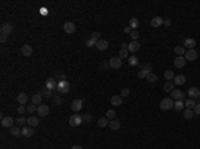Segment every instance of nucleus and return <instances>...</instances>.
<instances>
[{
  "label": "nucleus",
  "mask_w": 200,
  "mask_h": 149,
  "mask_svg": "<svg viewBox=\"0 0 200 149\" xmlns=\"http://www.w3.org/2000/svg\"><path fill=\"white\" fill-rule=\"evenodd\" d=\"M71 89V84L68 83L67 80L63 81H58V92L60 95H64V93H68Z\"/></svg>",
  "instance_id": "nucleus-1"
},
{
  "label": "nucleus",
  "mask_w": 200,
  "mask_h": 149,
  "mask_svg": "<svg viewBox=\"0 0 200 149\" xmlns=\"http://www.w3.org/2000/svg\"><path fill=\"white\" fill-rule=\"evenodd\" d=\"M174 108V100L172 97H165L160 101V109L163 111H169V109Z\"/></svg>",
  "instance_id": "nucleus-2"
},
{
  "label": "nucleus",
  "mask_w": 200,
  "mask_h": 149,
  "mask_svg": "<svg viewBox=\"0 0 200 149\" xmlns=\"http://www.w3.org/2000/svg\"><path fill=\"white\" fill-rule=\"evenodd\" d=\"M68 123H70L71 126H79L83 124V116L78 115V113H75V115H72L70 117V120H68Z\"/></svg>",
  "instance_id": "nucleus-3"
},
{
  "label": "nucleus",
  "mask_w": 200,
  "mask_h": 149,
  "mask_svg": "<svg viewBox=\"0 0 200 149\" xmlns=\"http://www.w3.org/2000/svg\"><path fill=\"white\" fill-rule=\"evenodd\" d=\"M110 67L113 69H119L120 67H122V59L119 57V56H113V57L110 59Z\"/></svg>",
  "instance_id": "nucleus-4"
},
{
  "label": "nucleus",
  "mask_w": 200,
  "mask_h": 149,
  "mask_svg": "<svg viewBox=\"0 0 200 149\" xmlns=\"http://www.w3.org/2000/svg\"><path fill=\"white\" fill-rule=\"evenodd\" d=\"M38 113L40 117H47L49 115V106L47 104H40L38 106Z\"/></svg>",
  "instance_id": "nucleus-5"
},
{
  "label": "nucleus",
  "mask_w": 200,
  "mask_h": 149,
  "mask_svg": "<svg viewBox=\"0 0 200 149\" xmlns=\"http://www.w3.org/2000/svg\"><path fill=\"white\" fill-rule=\"evenodd\" d=\"M197 52L195 51V49H188V51L184 53V59H186L187 61H195L197 59Z\"/></svg>",
  "instance_id": "nucleus-6"
},
{
  "label": "nucleus",
  "mask_w": 200,
  "mask_h": 149,
  "mask_svg": "<svg viewBox=\"0 0 200 149\" xmlns=\"http://www.w3.org/2000/svg\"><path fill=\"white\" fill-rule=\"evenodd\" d=\"M46 88L49 89V91H58V81H56L53 77L47 79V81H46Z\"/></svg>",
  "instance_id": "nucleus-7"
},
{
  "label": "nucleus",
  "mask_w": 200,
  "mask_h": 149,
  "mask_svg": "<svg viewBox=\"0 0 200 149\" xmlns=\"http://www.w3.org/2000/svg\"><path fill=\"white\" fill-rule=\"evenodd\" d=\"M81 106H83V100H81V99H76V100H73L72 103H71V109H72L73 112H76V113L81 109Z\"/></svg>",
  "instance_id": "nucleus-8"
},
{
  "label": "nucleus",
  "mask_w": 200,
  "mask_h": 149,
  "mask_svg": "<svg viewBox=\"0 0 200 149\" xmlns=\"http://www.w3.org/2000/svg\"><path fill=\"white\" fill-rule=\"evenodd\" d=\"M14 123H15V120L11 116H4V117L1 118V125H3L4 128H11V126H14Z\"/></svg>",
  "instance_id": "nucleus-9"
},
{
  "label": "nucleus",
  "mask_w": 200,
  "mask_h": 149,
  "mask_svg": "<svg viewBox=\"0 0 200 149\" xmlns=\"http://www.w3.org/2000/svg\"><path fill=\"white\" fill-rule=\"evenodd\" d=\"M0 31H1V33H4V35H11L12 32H14V27L11 26L9 23H3L1 24V28H0Z\"/></svg>",
  "instance_id": "nucleus-10"
},
{
  "label": "nucleus",
  "mask_w": 200,
  "mask_h": 149,
  "mask_svg": "<svg viewBox=\"0 0 200 149\" xmlns=\"http://www.w3.org/2000/svg\"><path fill=\"white\" fill-rule=\"evenodd\" d=\"M63 29H64L65 33H73V32L76 31V27H75V24H73L72 21H67V23H64Z\"/></svg>",
  "instance_id": "nucleus-11"
},
{
  "label": "nucleus",
  "mask_w": 200,
  "mask_h": 149,
  "mask_svg": "<svg viewBox=\"0 0 200 149\" xmlns=\"http://www.w3.org/2000/svg\"><path fill=\"white\" fill-rule=\"evenodd\" d=\"M21 133H23V137L29 138V137H32V136H33L35 131H33V128H32V126H24V128H21Z\"/></svg>",
  "instance_id": "nucleus-12"
},
{
  "label": "nucleus",
  "mask_w": 200,
  "mask_h": 149,
  "mask_svg": "<svg viewBox=\"0 0 200 149\" xmlns=\"http://www.w3.org/2000/svg\"><path fill=\"white\" fill-rule=\"evenodd\" d=\"M139 49H140L139 41H131V43L128 44V52H131V53H136Z\"/></svg>",
  "instance_id": "nucleus-13"
},
{
  "label": "nucleus",
  "mask_w": 200,
  "mask_h": 149,
  "mask_svg": "<svg viewBox=\"0 0 200 149\" xmlns=\"http://www.w3.org/2000/svg\"><path fill=\"white\" fill-rule=\"evenodd\" d=\"M188 96L192 99H199L200 97V89L197 87H191L188 89Z\"/></svg>",
  "instance_id": "nucleus-14"
},
{
  "label": "nucleus",
  "mask_w": 200,
  "mask_h": 149,
  "mask_svg": "<svg viewBox=\"0 0 200 149\" xmlns=\"http://www.w3.org/2000/svg\"><path fill=\"white\" fill-rule=\"evenodd\" d=\"M186 59H184V56H176V59L174 60V65L176 67V68H183V67L186 65Z\"/></svg>",
  "instance_id": "nucleus-15"
},
{
  "label": "nucleus",
  "mask_w": 200,
  "mask_h": 149,
  "mask_svg": "<svg viewBox=\"0 0 200 149\" xmlns=\"http://www.w3.org/2000/svg\"><path fill=\"white\" fill-rule=\"evenodd\" d=\"M196 40L195 39H186L184 40V44H183V47L184 48H188V49H195V47H196Z\"/></svg>",
  "instance_id": "nucleus-16"
},
{
  "label": "nucleus",
  "mask_w": 200,
  "mask_h": 149,
  "mask_svg": "<svg viewBox=\"0 0 200 149\" xmlns=\"http://www.w3.org/2000/svg\"><path fill=\"white\" fill-rule=\"evenodd\" d=\"M95 47L99 49V51H105V49H108V41L100 39L99 41H96V45Z\"/></svg>",
  "instance_id": "nucleus-17"
},
{
  "label": "nucleus",
  "mask_w": 200,
  "mask_h": 149,
  "mask_svg": "<svg viewBox=\"0 0 200 149\" xmlns=\"http://www.w3.org/2000/svg\"><path fill=\"white\" fill-rule=\"evenodd\" d=\"M174 84L175 85H184L186 84V76L184 74H176L174 79Z\"/></svg>",
  "instance_id": "nucleus-18"
},
{
  "label": "nucleus",
  "mask_w": 200,
  "mask_h": 149,
  "mask_svg": "<svg viewBox=\"0 0 200 149\" xmlns=\"http://www.w3.org/2000/svg\"><path fill=\"white\" fill-rule=\"evenodd\" d=\"M163 24H164V19H162L160 16H155L154 19L151 20V26L155 27V28H157V27L163 26Z\"/></svg>",
  "instance_id": "nucleus-19"
},
{
  "label": "nucleus",
  "mask_w": 200,
  "mask_h": 149,
  "mask_svg": "<svg viewBox=\"0 0 200 149\" xmlns=\"http://www.w3.org/2000/svg\"><path fill=\"white\" fill-rule=\"evenodd\" d=\"M32 47L28 45V44H26V45L21 47V53H23V56H26V57H29V56H32Z\"/></svg>",
  "instance_id": "nucleus-20"
},
{
  "label": "nucleus",
  "mask_w": 200,
  "mask_h": 149,
  "mask_svg": "<svg viewBox=\"0 0 200 149\" xmlns=\"http://www.w3.org/2000/svg\"><path fill=\"white\" fill-rule=\"evenodd\" d=\"M9 133H11L14 137H20V136H23L21 129L19 128V126H11V128H9Z\"/></svg>",
  "instance_id": "nucleus-21"
},
{
  "label": "nucleus",
  "mask_w": 200,
  "mask_h": 149,
  "mask_svg": "<svg viewBox=\"0 0 200 149\" xmlns=\"http://www.w3.org/2000/svg\"><path fill=\"white\" fill-rule=\"evenodd\" d=\"M27 124H28V126H32V128H35V126L39 125V118L35 117V116H29V117L27 118Z\"/></svg>",
  "instance_id": "nucleus-22"
},
{
  "label": "nucleus",
  "mask_w": 200,
  "mask_h": 149,
  "mask_svg": "<svg viewBox=\"0 0 200 149\" xmlns=\"http://www.w3.org/2000/svg\"><path fill=\"white\" fill-rule=\"evenodd\" d=\"M108 126H110L112 131H119L120 129V126H122V124H120V121L119 120H111L110 121V124H108Z\"/></svg>",
  "instance_id": "nucleus-23"
},
{
  "label": "nucleus",
  "mask_w": 200,
  "mask_h": 149,
  "mask_svg": "<svg viewBox=\"0 0 200 149\" xmlns=\"http://www.w3.org/2000/svg\"><path fill=\"white\" fill-rule=\"evenodd\" d=\"M171 96L172 99H176V100H181L183 97H184V93H183L180 89H174V91L171 92Z\"/></svg>",
  "instance_id": "nucleus-24"
},
{
  "label": "nucleus",
  "mask_w": 200,
  "mask_h": 149,
  "mask_svg": "<svg viewBox=\"0 0 200 149\" xmlns=\"http://www.w3.org/2000/svg\"><path fill=\"white\" fill-rule=\"evenodd\" d=\"M122 103H123V97H122V96H112V97H111V104H112L113 106L122 105Z\"/></svg>",
  "instance_id": "nucleus-25"
},
{
  "label": "nucleus",
  "mask_w": 200,
  "mask_h": 149,
  "mask_svg": "<svg viewBox=\"0 0 200 149\" xmlns=\"http://www.w3.org/2000/svg\"><path fill=\"white\" fill-rule=\"evenodd\" d=\"M18 101H19V104H20V105H24V104L28 101V96H27L24 92H21V93H19V95H18Z\"/></svg>",
  "instance_id": "nucleus-26"
},
{
  "label": "nucleus",
  "mask_w": 200,
  "mask_h": 149,
  "mask_svg": "<svg viewBox=\"0 0 200 149\" xmlns=\"http://www.w3.org/2000/svg\"><path fill=\"white\" fill-rule=\"evenodd\" d=\"M41 100H43V96H41L40 93H36V95L32 96V104H35V105H40V104H43L41 103Z\"/></svg>",
  "instance_id": "nucleus-27"
},
{
  "label": "nucleus",
  "mask_w": 200,
  "mask_h": 149,
  "mask_svg": "<svg viewBox=\"0 0 200 149\" xmlns=\"http://www.w3.org/2000/svg\"><path fill=\"white\" fill-rule=\"evenodd\" d=\"M184 106H186V105H184V103H183L181 100H176L174 103V109H175V111H177V112H179V111H184Z\"/></svg>",
  "instance_id": "nucleus-28"
},
{
  "label": "nucleus",
  "mask_w": 200,
  "mask_h": 149,
  "mask_svg": "<svg viewBox=\"0 0 200 149\" xmlns=\"http://www.w3.org/2000/svg\"><path fill=\"white\" fill-rule=\"evenodd\" d=\"M128 64H130L131 67L139 65V59H137L135 55H132V56H130V57H128Z\"/></svg>",
  "instance_id": "nucleus-29"
},
{
  "label": "nucleus",
  "mask_w": 200,
  "mask_h": 149,
  "mask_svg": "<svg viewBox=\"0 0 200 149\" xmlns=\"http://www.w3.org/2000/svg\"><path fill=\"white\" fill-rule=\"evenodd\" d=\"M110 124V121H108V118L107 117H100L98 120V125H99V128H105V126Z\"/></svg>",
  "instance_id": "nucleus-30"
},
{
  "label": "nucleus",
  "mask_w": 200,
  "mask_h": 149,
  "mask_svg": "<svg viewBox=\"0 0 200 149\" xmlns=\"http://www.w3.org/2000/svg\"><path fill=\"white\" fill-rule=\"evenodd\" d=\"M40 95H41V96H44V97H48V99L53 97L52 91H49V89H47L46 87H44L43 89H40Z\"/></svg>",
  "instance_id": "nucleus-31"
},
{
  "label": "nucleus",
  "mask_w": 200,
  "mask_h": 149,
  "mask_svg": "<svg viewBox=\"0 0 200 149\" xmlns=\"http://www.w3.org/2000/svg\"><path fill=\"white\" fill-rule=\"evenodd\" d=\"M130 27L132 28V31H135V29L139 27V20H137L136 17H132V19H130Z\"/></svg>",
  "instance_id": "nucleus-32"
},
{
  "label": "nucleus",
  "mask_w": 200,
  "mask_h": 149,
  "mask_svg": "<svg viewBox=\"0 0 200 149\" xmlns=\"http://www.w3.org/2000/svg\"><path fill=\"white\" fill-rule=\"evenodd\" d=\"M175 53H176L177 56H183V55L186 53V48L183 45H176L175 47Z\"/></svg>",
  "instance_id": "nucleus-33"
},
{
  "label": "nucleus",
  "mask_w": 200,
  "mask_h": 149,
  "mask_svg": "<svg viewBox=\"0 0 200 149\" xmlns=\"http://www.w3.org/2000/svg\"><path fill=\"white\" fill-rule=\"evenodd\" d=\"M183 116H184V117L186 118H188V120H191L192 117H194V111H192V109H184V111H183Z\"/></svg>",
  "instance_id": "nucleus-34"
},
{
  "label": "nucleus",
  "mask_w": 200,
  "mask_h": 149,
  "mask_svg": "<svg viewBox=\"0 0 200 149\" xmlns=\"http://www.w3.org/2000/svg\"><path fill=\"white\" fill-rule=\"evenodd\" d=\"M174 87H175L174 83H171V81H167V83L164 84V87H163V89H164L165 92H172V91H174Z\"/></svg>",
  "instance_id": "nucleus-35"
},
{
  "label": "nucleus",
  "mask_w": 200,
  "mask_h": 149,
  "mask_svg": "<svg viewBox=\"0 0 200 149\" xmlns=\"http://www.w3.org/2000/svg\"><path fill=\"white\" fill-rule=\"evenodd\" d=\"M175 76H176V74H175L172 71H165V72H164V77H165V80H167V81L174 80Z\"/></svg>",
  "instance_id": "nucleus-36"
},
{
  "label": "nucleus",
  "mask_w": 200,
  "mask_h": 149,
  "mask_svg": "<svg viewBox=\"0 0 200 149\" xmlns=\"http://www.w3.org/2000/svg\"><path fill=\"white\" fill-rule=\"evenodd\" d=\"M145 79H147L148 83H155V81H157V74H155V73H152L151 72V73L147 74V77Z\"/></svg>",
  "instance_id": "nucleus-37"
},
{
  "label": "nucleus",
  "mask_w": 200,
  "mask_h": 149,
  "mask_svg": "<svg viewBox=\"0 0 200 149\" xmlns=\"http://www.w3.org/2000/svg\"><path fill=\"white\" fill-rule=\"evenodd\" d=\"M105 117L108 118V120H115L116 117V112L113 111V109H110V111H107V113H105Z\"/></svg>",
  "instance_id": "nucleus-38"
},
{
  "label": "nucleus",
  "mask_w": 200,
  "mask_h": 149,
  "mask_svg": "<svg viewBox=\"0 0 200 149\" xmlns=\"http://www.w3.org/2000/svg\"><path fill=\"white\" fill-rule=\"evenodd\" d=\"M184 105L187 106V109H194L195 105H196V103H195L194 99H188V100L186 101V104H184Z\"/></svg>",
  "instance_id": "nucleus-39"
},
{
  "label": "nucleus",
  "mask_w": 200,
  "mask_h": 149,
  "mask_svg": "<svg viewBox=\"0 0 200 149\" xmlns=\"http://www.w3.org/2000/svg\"><path fill=\"white\" fill-rule=\"evenodd\" d=\"M91 121H92V115H91V113H85V115H83V123L90 124Z\"/></svg>",
  "instance_id": "nucleus-40"
},
{
  "label": "nucleus",
  "mask_w": 200,
  "mask_h": 149,
  "mask_svg": "<svg viewBox=\"0 0 200 149\" xmlns=\"http://www.w3.org/2000/svg\"><path fill=\"white\" fill-rule=\"evenodd\" d=\"M119 57L122 59H127L128 57V49H120L119 51Z\"/></svg>",
  "instance_id": "nucleus-41"
},
{
  "label": "nucleus",
  "mask_w": 200,
  "mask_h": 149,
  "mask_svg": "<svg viewBox=\"0 0 200 149\" xmlns=\"http://www.w3.org/2000/svg\"><path fill=\"white\" fill-rule=\"evenodd\" d=\"M52 100L56 105H61V104H63V97H61V96H53Z\"/></svg>",
  "instance_id": "nucleus-42"
},
{
  "label": "nucleus",
  "mask_w": 200,
  "mask_h": 149,
  "mask_svg": "<svg viewBox=\"0 0 200 149\" xmlns=\"http://www.w3.org/2000/svg\"><path fill=\"white\" fill-rule=\"evenodd\" d=\"M27 112H29V113H35V112H38V106H36L35 104H31L29 106H27Z\"/></svg>",
  "instance_id": "nucleus-43"
},
{
  "label": "nucleus",
  "mask_w": 200,
  "mask_h": 149,
  "mask_svg": "<svg viewBox=\"0 0 200 149\" xmlns=\"http://www.w3.org/2000/svg\"><path fill=\"white\" fill-rule=\"evenodd\" d=\"M131 39H132V41H137V39H139V32H137L136 29L131 32Z\"/></svg>",
  "instance_id": "nucleus-44"
},
{
  "label": "nucleus",
  "mask_w": 200,
  "mask_h": 149,
  "mask_svg": "<svg viewBox=\"0 0 200 149\" xmlns=\"http://www.w3.org/2000/svg\"><path fill=\"white\" fill-rule=\"evenodd\" d=\"M26 123H27V118H24V117H18L16 118V124H18V126H23Z\"/></svg>",
  "instance_id": "nucleus-45"
},
{
  "label": "nucleus",
  "mask_w": 200,
  "mask_h": 149,
  "mask_svg": "<svg viewBox=\"0 0 200 149\" xmlns=\"http://www.w3.org/2000/svg\"><path fill=\"white\" fill-rule=\"evenodd\" d=\"M120 96H122V97H128V96H130V89H128V88H123L122 92H120Z\"/></svg>",
  "instance_id": "nucleus-46"
},
{
  "label": "nucleus",
  "mask_w": 200,
  "mask_h": 149,
  "mask_svg": "<svg viewBox=\"0 0 200 149\" xmlns=\"http://www.w3.org/2000/svg\"><path fill=\"white\" fill-rule=\"evenodd\" d=\"M147 74H148V72H145L144 69H140L139 73H137V77L139 79H145L147 77Z\"/></svg>",
  "instance_id": "nucleus-47"
},
{
  "label": "nucleus",
  "mask_w": 200,
  "mask_h": 149,
  "mask_svg": "<svg viewBox=\"0 0 200 149\" xmlns=\"http://www.w3.org/2000/svg\"><path fill=\"white\" fill-rule=\"evenodd\" d=\"M91 39H93L95 41H99V40H100V32H92Z\"/></svg>",
  "instance_id": "nucleus-48"
},
{
  "label": "nucleus",
  "mask_w": 200,
  "mask_h": 149,
  "mask_svg": "<svg viewBox=\"0 0 200 149\" xmlns=\"http://www.w3.org/2000/svg\"><path fill=\"white\" fill-rule=\"evenodd\" d=\"M85 45H87V47H93V45H96V41L93 40V39H91V37H90V39H88V40L85 41Z\"/></svg>",
  "instance_id": "nucleus-49"
},
{
  "label": "nucleus",
  "mask_w": 200,
  "mask_h": 149,
  "mask_svg": "<svg viewBox=\"0 0 200 149\" xmlns=\"http://www.w3.org/2000/svg\"><path fill=\"white\" fill-rule=\"evenodd\" d=\"M143 69H144L145 72H148V73H151V72H152V65H151V64H145V65L143 67Z\"/></svg>",
  "instance_id": "nucleus-50"
},
{
  "label": "nucleus",
  "mask_w": 200,
  "mask_h": 149,
  "mask_svg": "<svg viewBox=\"0 0 200 149\" xmlns=\"http://www.w3.org/2000/svg\"><path fill=\"white\" fill-rule=\"evenodd\" d=\"M194 113H195V115H197V116H200V103L195 105V108H194Z\"/></svg>",
  "instance_id": "nucleus-51"
},
{
  "label": "nucleus",
  "mask_w": 200,
  "mask_h": 149,
  "mask_svg": "<svg viewBox=\"0 0 200 149\" xmlns=\"http://www.w3.org/2000/svg\"><path fill=\"white\" fill-rule=\"evenodd\" d=\"M56 77H58L59 81H63V80H65V74L60 73V72H59V73H56Z\"/></svg>",
  "instance_id": "nucleus-52"
},
{
  "label": "nucleus",
  "mask_w": 200,
  "mask_h": 149,
  "mask_svg": "<svg viewBox=\"0 0 200 149\" xmlns=\"http://www.w3.org/2000/svg\"><path fill=\"white\" fill-rule=\"evenodd\" d=\"M100 68L104 69V71H105V69H108V68H111V67H110V63H108V61H103L102 65H100Z\"/></svg>",
  "instance_id": "nucleus-53"
},
{
  "label": "nucleus",
  "mask_w": 200,
  "mask_h": 149,
  "mask_svg": "<svg viewBox=\"0 0 200 149\" xmlns=\"http://www.w3.org/2000/svg\"><path fill=\"white\" fill-rule=\"evenodd\" d=\"M26 112H27V108H26V106H23V105H21V106H18V113L23 115V113H26Z\"/></svg>",
  "instance_id": "nucleus-54"
},
{
  "label": "nucleus",
  "mask_w": 200,
  "mask_h": 149,
  "mask_svg": "<svg viewBox=\"0 0 200 149\" xmlns=\"http://www.w3.org/2000/svg\"><path fill=\"white\" fill-rule=\"evenodd\" d=\"M0 41H1V43H6L7 41V35H4V33L0 35Z\"/></svg>",
  "instance_id": "nucleus-55"
},
{
  "label": "nucleus",
  "mask_w": 200,
  "mask_h": 149,
  "mask_svg": "<svg viewBox=\"0 0 200 149\" xmlns=\"http://www.w3.org/2000/svg\"><path fill=\"white\" fill-rule=\"evenodd\" d=\"M171 24H172L171 19H165V20H164V26H165V27H169Z\"/></svg>",
  "instance_id": "nucleus-56"
},
{
  "label": "nucleus",
  "mask_w": 200,
  "mask_h": 149,
  "mask_svg": "<svg viewBox=\"0 0 200 149\" xmlns=\"http://www.w3.org/2000/svg\"><path fill=\"white\" fill-rule=\"evenodd\" d=\"M124 32H125V33H130V35H131V32H132V28H131L130 26L125 27V28H124Z\"/></svg>",
  "instance_id": "nucleus-57"
},
{
  "label": "nucleus",
  "mask_w": 200,
  "mask_h": 149,
  "mask_svg": "<svg viewBox=\"0 0 200 149\" xmlns=\"http://www.w3.org/2000/svg\"><path fill=\"white\" fill-rule=\"evenodd\" d=\"M71 149H83V146H81V145H73Z\"/></svg>",
  "instance_id": "nucleus-58"
},
{
  "label": "nucleus",
  "mask_w": 200,
  "mask_h": 149,
  "mask_svg": "<svg viewBox=\"0 0 200 149\" xmlns=\"http://www.w3.org/2000/svg\"><path fill=\"white\" fill-rule=\"evenodd\" d=\"M41 13H43V15H47V9H41Z\"/></svg>",
  "instance_id": "nucleus-59"
}]
</instances>
